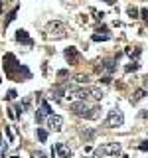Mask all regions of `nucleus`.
I'll return each instance as SVG.
<instances>
[{"mask_svg": "<svg viewBox=\"0 0 148 158\" xmlns=\"http://www.w3.org/2000/svg\"><path fill=\"white\" fill-rule=\"evenodd\" d=\"M69 109H71L77 117H83V118H97V115H99V107H89L85 101L69 103Z\"/></svg>", "mask_w": 148, "mask_h": 158, "instance_id": "f257e3e1", "label": "nucleus"}, {"mask_svg": "<svg viewBox=\"0 0 148 158\" xmlns=\"http://www.w3.org/2000/svg\"><path fill=\"white\" fill-rule=\"evenodd\" d=\"M118 154H121V144H118V142H107V144H101L95 150V158L118 156Z\"/></svg>", "mask_w": 148, "mask_h": 158, "instance_id": "f03ea898", "label": "nucleus"}, {"mask_svg": "<svg viewBox=\"0 0 148 158\" xmlns=\"http://www.w3.org/2000/svg\"><path fill=\"white\" fill-rule=\"evenodd\" d=\"M105 125L111 127V128H117V127H122V125H125V115H122L121 109H113V111H109Z\"/></svg>", "mask_w": 148, "mask_h": 158, "instance_id": "7ed1b4c3", "label": "nucleus"}, {"mask_svg": "<svg viewBox=\"0 0 148 158\" xmlns=\"http://www.w3.org/2000/svg\"><path fill=\"white\" fill-rule=\"evenodd\" d=\"M46 32H47V36H51V38H65V26H63V22H57V20L47 22Z\"/></svg>", "mask_w": 148, "mask_h": 158, "instance_id": "20e7f679", "label": "nucleus"}, {"mask_svg": "<svg viewBox=\"0 0 148 158\" xmlns=\"http://www.w3.org/2000/svg\"><path fill=\"white\" fill-rule=\"evenodd\" d=\"M46 125H47L49 131L59 132V131H61V127H63V117H59V115H49L47 121H46Z\"/></svg>", "mask_w": 148, "mask_h": 158, "instance_id": "39448f33", "label": "nucleus"}, {"mask_svg": "<svg viewBox=\"0 0 148 158\" xmlns=\"http://www.w3.org/2000/svg\"><path fill=\"white\" fill-rule=\"evenodd\" d=\"M65 59L71 63V65H75V63L81 61V56H79V52H77L75 48H67L65 49Z\"/></svg>", "mask_w": 148, "mask_h": 158, "instance_id": "423d86ee", "label": "nucleus"}, {"mask_svg": "<svg viewBox=\"0 0 148 158\" xmlns=\"http://www.w3.org/2000/svg\"><path fill=\"white\" fill-rule=\"evenodd\" d=\"M56 154H57L59 158H71L73 152H71V148H69V146H65L63 142H59V144L56 146Z\"/></svg>", "mask_w": 148, "mask_h": 158, "instance_id": "0eeeda50", "label": "nucleus"}, {"mask_svg": "<svg viewBox=\"0 0 148 158\" xmlns=\"http://www.w3.org/2000/svg\"><path fill=\"white\" fill-rule=\"evenodd\" d=\"M97 131H93V128H81V136L85 138V142H91L93 138H95Z\"/></svg>", "mask_w": 148, "mask_h": 158, "instance_id": "6e6552de", "label": "nucleus"}, {"mask_svg": "<svg viewBox=\"0 0 148 158\" xmlns=\"http://www.w3.org/2000/svg\"><path fill=\"white\" fill-rule=\"evenodd\" d=\"M73 81L79 83V85H85V83H89L91 79H89V75H83V73H77L75 77H73Z\"/></svg>", "mask_w": 148, "mask_h": 158, "instance_id": "1a4fd4ad", "label": "nucleus"}, {"mask_svg": "<svg viewBox=\"0 0 148 158\" xmlns=\"http://www.w3.org/2000/svg\"><path fill=\"white\" fill-rule=\"evenodd\" d=\"M144 95H146L144 89H136V91H134V97L130 99V103H138L140 99H144Z\"/></svg>", "mask_w": 148, "mask_h": 158, "instance_id": "9d476101", "label": "nucleus"}, {"mask_svg": "<svg viewBox=\"0 0 148 158\" xmlns=\"http://www.w3.org/2000/svg\"><path fill=\"white\" fill-rule=\"evenodd\" d=\"M126 14H128V16H130L132 20H136V18H138V10H136L134 6H128V8H126Z\"/></svg>", "mask_w": 148, "mask_h": 158, "instance_id": "9b49d317", "label": "nucleus"}, {"mask_svg": "<svg viewBox=\"0 0 148 158\" xmlns=\"http://www.w3.org/2000/svg\"><path fill=\"white\" fill-rule=\"evenodd\" d=\"M93 40H95V42H107V40H109V34H95Z\"/></svg>", "mask_w": 148, "mask_h": 158, "instance_id": "f8f14e48", "label": "nucleus"}, {"mask_svg": "<svg viewBox=\"0 0 148 158\" xmlns=\"http://www.w3.org/2000/svg\"><path fill=\"white\" fill-rule=\"evenodd\" d=\"M91 97H95V99H103V91H101V89L91 87Z\"/></svg>", "mask_w": 148, "mask_h": 158, "instance_id": "ddd939ff", "label": "nucleus"}, {"mask_svg": "<svg viewBox=\"0 0 148 158\" xmlns=\"http://www.w3.org/2000/svg\"><path fill=\"white\" fill-rule=\"evenodd\" d=\"M38 138H39L42 142H46V140H47V132L43 131V128H38Z\"/></svg>", "mask_w": 148, "mask_h": 158, "instance_id": "4468645a", "label": "nucleus"}, {"mask_svg": "<svg viewBox=\"0 0 148 158\" xmlns=\"http://www.w3.org/2000/svg\"><path fill=\"white\" fill-rule=\"evenodd\" d=\"M42 111H43V115H47V117H49V115H51V113H53V111H51V107H49L46 101L42 103Z\"/></svg>", "mask_w": 148, "mask_h": 158, "instance_id": "2eb2a0df", "label": "nucleus"}, {"mask_svg": "<svg viewBox=\"0 0 148 158\" xmlns=\"http://www.w3.org/2000/svg\"><path fill=\"white\" fill-rule=\"evenodd\" d=\"M18 40H24V42H28V44H30V40H28V34L24 32V30H20V32H18Z\"/></svg>", "mask_w": 148, "mask_h": 158, "instance_id": "dca6fc26", "label": "nucleus"}, {"mask_svg": "<svg viewBox=\"0 0 148 158\" xmlns=\"http://www.w3.org/2000/svg\"><path fill=\"white\" fill-rule=\"evenodd\" d=\"M134 69H138V63H132V65H128L126 71H134Z\"/></svg>", "mask_w": 148, "mask_h": 158, "instance_id": "f3484780", "label": "nucleus"}, {"mask_svg": "<svg viewBox=\"0 0 148 158\" xmlns=\"http://www.w3.org/2000/svg\"><path fill=\"white\" fill-rule=\"evenodd\" d=\"M140 14H142V18H144V22H148V10L144 8V10H142V12H140Z\"/></svg>", "mask_w": 148, "mask_h": 158, "instance_id": "a211bd4d", "label": "nucleus"}, {"mask_svg": "<svg viewBox=\"0 0 148 158\" xmlns=\"http://www.w3.org/2000/svg\"><path fill=\"white\" fill-rule=\"evenodd\" d=\"M6 97H8V99H14V97H16V91H8Z\"/></svg>", "mask_w": 148, "mask_h": 158, "instance_id": "6ab92c4d", "label": "nucleus"}, {"mask_svg": "<svg viewBox=\"0 0 148 158\" xmlns=\"http://www.w3.org/2000/svg\"><path fill=\"white\" fill-rule=\"evenodd\" d=\"M34 158H46V154H43V152H38V154H34Z\"/></svg>", "mask_w": 148, "mask_h": 158, "instance_id": "aec40b11", "label": "nucleus"}, {"mask_svg": "<svg viewBox=\"0 0 148 158\" xmlns=\"http://www.w3.org/2000/svg\"><path fill=\"white\" fill-rule=\"evenodd\" d=\"M103 2H107V4H115V0H103Z\"/></svg>", "mask_w": 148, "mask_h": 158, "instance_id": "412c9836", "label": "nucleus"}, {"mask_svg": "<svg viewBox=\"0 0 148 158\" xmlns=\"http://www.w3.org/2000/svg\"><path fill=\"white\" fill-rule=\"evenodd\" d=\"M144 85H146V87H148V75H146V77H144Z\"/></svg>", "mask_w": 148, "mask_h": 158, "instance_id": "4be33fe9", "label": "nucleus"}]
</instances>
